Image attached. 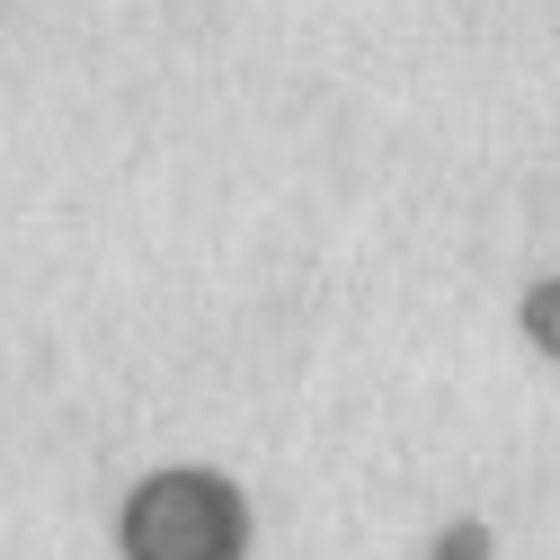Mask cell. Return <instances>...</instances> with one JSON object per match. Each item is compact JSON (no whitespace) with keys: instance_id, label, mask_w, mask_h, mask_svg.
<instances>
[{"instance_id":"6da1fadb","label":"cell","mask_w":560,"mask_h":560,"mask_svg":"<svg viewBox=\"0 0 560 560\" xmlns=\"http://www.w3.org/2000/svg\"><path fill=\"white\" fill-rule=\"evenodd\" d=\"M489 551V534H480V516H463V525H445L436 542H428V560H480Z\"/></svg>"}]
</instances>
